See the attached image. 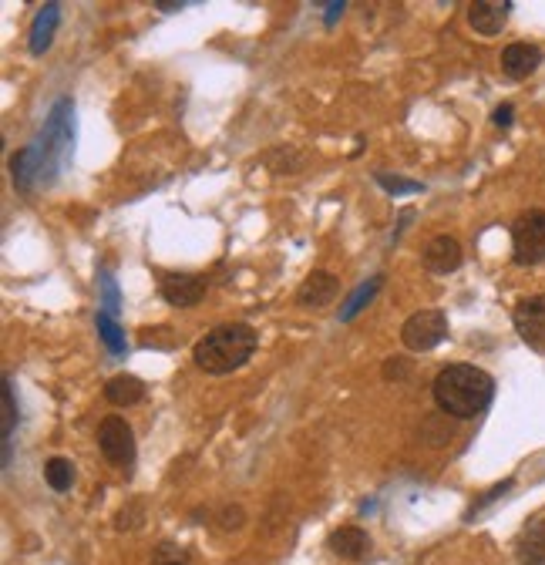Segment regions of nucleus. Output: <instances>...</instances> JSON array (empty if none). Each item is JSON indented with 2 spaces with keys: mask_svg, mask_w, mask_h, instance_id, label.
<instances>
[{
  "mask_svg": "<svg viewBox=\"0 0 545 565\" xmlns=\"http://www.w3.org/2000/svg\"><path fill=\"white\" fill-rule=\"evenodd\" d=\"M431 394H434V404L441 407V414L458 418V421H471L492 404L495 381L492 374H485V370L475 364H448L434 377Z\"/></svg>",
  "mask_w": 545,
  "mask_h": 565,
  "instance_id": "1",
  "label": "nucleus"
},
{
  "mask_svg": "<svg viewBox=\"0 0 545 565\" xmlns=\"http://www.w3.org/2000/svg\"><path fill=\"white\" fill-rule=\"evenodd\" d=\"M256 344H260V337L249 323H219L192 347V360L206 374L223 377L243 367L256 354Z\"/></svg>",
  "mask_w": 545,
  "mask_h": 565,
  "instance_id": "2",
  "label": "nucleus"
},
{
  "mask_svg": "<svg viewBox=\"0 0 545 565\" xmlns=\"http://www.w3.org/2000/svg\"><path fill=\"white\" fill-rule=\"evenodd\" d=\"M34 145H38L41 155V182L51 185L64 169V162L71 159V148H75V105H71V98L54 101L48 122H44L41 135L34 138Z\"/></svg>",
  "mask_w": 545,
  "mask_h": 565,
  "instance_id": "3",
  "label": "nucleus"
},
{
  "mask_svg": "<svg viewBox=\"0 0 545 565\" xmlns=\"http://www.w3.org/2000/svg\"><path fill=\"white\" fill-rule=\"evenodd\" d=\"M512 256L519 266H539L545 259V209H525L512 222Z\"/></svg>",
  "mask_w": 545,
  "mask_h": 565,
  "instance_id": "4",
  "label": "nucleus"
},
{
  "mask_svg": "<svg viewBox=\"0 0 545 565\" xmlns=\"http://www.w3.org/2000/svg\"><path fill=\"white\" fill-rule=\"evenodd\" d=\"M448 337V313L431 307V310H418L414 317L404 320L401 327V344L414 350V354H428Z\"/></svg>",
  "mask_w": 545,
  "mask_h": 565,
  "instance_id": "5",
  "label": "nucleus"
},
{
  "mask_svg": "<svg viewBox=\"0 0 545 565\" xmlns=\"http://www.w3.org/2000/svg\"><path fill=\"white\" fill-rule=\"evenodd\" d=\"M98 448H101V455L112 461L115 468H125V475L135 468V455H138L135 431H132V424H128L125 418H115V414H112V418L101 421V428H98Z\"/></svg>",
  "mask_w": 545,
  "mask_h": 565,
  "instance_id": "6",
  "label": "nucleus"
},
{
  "mask_svg": "<svg viewBox=\"0 0 545 565\" xmlns=\"http://www.w3.org/2000/svg\"><path fill=\"white\" fill-rule=\"evenodd\" d=\"M206 290H209V280L199 273H162L159 280V293L169 307H196V303L206 300Z\"/></svg>",
  "mask_w": 545,
  "mask_h": 565,
  "instance_id": "7",
  "label": "nucleus"
},
{
  "mask_svg": "<svg viewBox=\"0 0 545 565\" xmlns=\"http://www.w3.org/2000/svg\"><path fill=\"white\" fill-rule=\"evenodd\" d=\"M512 323L525 344L545 350V296H525V300L515 303Z\"/></svg>",
  "mask_w": 545,
  "mask_h": 565,
  "instance_id": "8",
  "label": "nucleus"
},
{
  "mask_svg": "<svg viewBox=\"0 0 545 565\" xmlns=\"http://www.w3.org/2000/svg\"><path fill=\"white\" fill-rule=\"evenodd\" d=\"M508 14H512V0H475L468 7V24L475 27L478 34L495 37L505 31Z\"/></svg>",
  "mask_w": 545,
  "mask_h": 565,
  "instance_id": "9",
  "label": "nucleus"
},
{
  "mask_svg": "<svg viewBox=\"0 0 545 565\" xmlns=\"http://www.w3.org/2000/svg\"><path fill=\"white\" fill-rule=\"evenodd\" d=\"M424 270L428 273H438V276H448V273H458L465 256H461V246L458 239L451 236H434L428 246H424Z\"/></svg>",
  "mask_w": 545,
  "mask_h": 565,
  "instance_id": "10",
  "label": "nucleus"
},
{
  "mask_svg": "<svg viewBox=\"0 0 545 565\" xmlns=\"http://www.w3.org/2000/svg\"><path fill=\"white\" fill-rule=\"evenodd\" d=\"M327 549L340 555V559H350V562H360L367 559L374 549L371 535H367L360 525H344V529H334L327 535Z\"/></svg>",
  "mask_w": 545,
  "mask_h": 565,
  "instance_id": "11",
  "label": "nucleus"
},
{
  "mask_svg": "<svg viewBox=\"0 0 545 565\" xmlns=\"http://www.w3.org/2000/svg\"><path fill=\"white\" fill-rule=\"evenodd\" d=\"M340 293V280L334 273H327V270H313L307 273V280L300 283V290H297V303L300 307H327V303H334V296Z\"/></svg>",
  "mask_w": 545,
  "mask_h": 565,
  "instance_id": "12",
  "label": "nucleus"
},
{
  "mask_svg": "<svg viewBox=\"0 0 545 565\" xmlns=\"http://www.w3.org/2000/svg\"><path fill=\"white\" fill-rule=\"evenodd\" d=\"M542 58L545 54H542V48H535V44H508L502 51V71H505V78L525 81L529 74L539 71Z\"/></svg>",
  "mask_w": 545,
  "mask_h": 565,
  "instance_id": "13",
  "label": "nucleus"
},
{
  "mask_svg": "<svg viewBox=\"0 0 545 565\" xmlns=\"http://www.w3.org/2000/svg\"><path fill=\"white\" fill-rule=\"evenodd\" d=\"M11 182L21 196H31L34 182H41V155L34 142L17 148V155H11Z\"/></svg>",
  "mask_w": 545,
  "mask_h": 565,
  "instance_id": "14",
  "label": "nucleus"
},
{
  "mask_svg": "<svg viewBox=\"0 0 545 565\" xmlns=\"http://www.w3.org/2000/svg\"><path fill=\"white\" fill-rule=\"evenodd\" d=\"M58 24H61V4H44L38 14H34V24H31V37H27V51L34 54V58H41L44 51L51 48V41H54V31H58Z\"/></svg>",
  "mask_w": 545,
  "mask_h": 565,
  "instance_id": "15",
  "label": "nucleus"
},
{
  "mask_svg": "<svg viewBox=\"0 0 545 565\" xmlns=\"http://www.w3.org/2000/svg\"><path fill=\"white\" fill-rule=\"evenodd\" d=\"M515 559H519V565H545V518H532L519 532Z\"/></svg>",
  "mask_w": 545,
  "mask_h": 565,
  "instance_id": "16",
  "label": "nucleus"
},
{
  "mask_svg": "<svg viewBox=\"0 0 545 565\" xmlns=\"http://www.w3.org/2000/svg\"><path fill=\"white\" fill-rule=\"evenodd\" d=\"M381 286H384V273H374L371 280H364V283H360L357 290L350 293L344 303H340L337 320H340V323H350V320L357 317L360 310H367V307H371V303H374V296L381 293Z\"/></svg>",
  "mask_w": 545,
  "mask_h": 565,
  "instance_id": "17",
  "label": "nucleus"
},
{
  "mask_svg": "<svg viewBox=\"0 0 545 565\" xmlns=\"http://www.w3.org/2000/svg\"><path fill=\"white\" fill-rule=\"evenodd\" d=\"M105 401L115 407H135L145 401V384L132 374H118L105 384Z\"/></svg>",
  "mask_w": 545,
  "mask_h": 565,
  "instance_id": "18",
  "label": "nucleus"
},
{
  "mask_svg": "<svg viewBox=\"0 0 545 565\" xmlns=\"http://www.w3.org/2000/svg\"><path fill=\"white\" fill-rule=\"evenodd\" d=\"M0 414H4V421H0V434H4V468H11V438H14V428H17V401H14V381L4 374V394H0Z\"/></svg>",
  "mask_w": 545,
  "mask_h": 565,
  "instance_id": "19",
  "label": "nucleus"
},
{
  "mask_svg": "<svg viewBox=\"0 0 545 565\" xmlns=\"http://www.w3.org/2000/svg\"><path fill=\"white\" fill-rule=\"evenodd\" d=\"M95 327H98L101 344L108 347V354H112V357H125L128 354L125 330H122V323H118V317H112V313H105V310H98L95 313Z\"/></svg>",
  "mask_w": 545,
  "mask_h": 565,
  "instance_id": "20",
  "label": "nucleus"
},
{
  "mask_svg": "<svg viewBox=\"0 0 545 565\" xmlns=\"http://www.w3.org/2000/svg\"><path fill=\"white\" fill-rule=\"evenodd\" d=\"M44 481H48L54 492H71V485H75V465L68 458H48L44 461Z\"/></svg>",
  "mask_w": 545,
  "mask_h": 565,
  "instance_id": "21",
  "label": "nucleus"
},
{
  "mask_svg": "<svg viewBox=\"0 0 545 565\" xmlns=\"http://www.w3.org/2000/svg\"><path fill=\"white\" fill-rule=\"evenodd\" d=\"M374 182L381 185L387 196H418V192H424V182L401 179V175L394 172H374Z\"/></svg>",
  "mask_w": 545,
  "mask_h": 565,
  "instance_id": "22",
  "label": "nucleus"
},
{
  "mask_svg": "<svg viewBox=\"0 0 545 565\" xmlns=\"http://www.w3.org/2000/svg\"><path fill=\"white\" fill-rule=\"evenodd\" d=\"M98 290H101V307L98 310L118 317V310H122V293H118V283L112 280V273H98Z\"/></svg>",
  "mask_w": 545,
  "mask_h": 565,
  "instance_id": "23",
  "label": "nucleus"
},
{
  "mask_svg": "<svg viewBox=\"0 0 545 565\" xmlns=\"http://www.w3.org/2000/svg\"><path fill=\"white\" fill-rule=\"evenodd\" d=\"M152 565H192L189 552L175 542H159L152 552Z\"/></svg>",
  "mask_w": 545,
  "mask_h": 565,
  "instance_id": "24",
  "label": "nucleus"
},
{
  "mask_svg": "<svg viewBox=\"0 0 545 565\" xmlns=\"http://www.w3.org/2000/svg\"><path fill=\"white\" fill-rule=\"evenodd\" d=\"M512 485H515V481H512V478H505V481H498V485H492V488H488L485 495H478V502L471 505L468 512H465V518H468V522H471V518H475V515H482L488 505H495V502H498V498H502V495H508V492H512Z\"/></svg>",
  "mask_w": 545,
  "mask_h": 565,
  "instance_id": "25",
  "label": "nucleus"
},
{
  "mask_svg": "<svg viewBox=\"0 0 545 565\" xmlns=\"http://www.w3.org/2000/svg\"><path fill=\"white\" fill-rule=\"evenodd\" d=\"M381 374H384V381H408V377H411V360L408 357H387Z\"/></svg>",
  "mask_w": 545,
  "mask_h": 565,
  "instance_id": "26",
  "label": "nucleus"
},
{
  "mask_svg": "<svg viewBox=\"0 0 545 565\" xmlns=\"http://www.w3.org/2000/svg\"><path fill=\"white\" fill-rule=\"evenodd\" d=\"M115 522H118V529H128V532H135L138 529V525H142L145 522V512H142V502H132V505H128V508H122V512H118V518H115Z\"/></svg>",
  "mask_w": 545,
  "mask_h": 565,
  "instance_id": "27",
  "label": "nucleus"
},
{
  "mask_svg": "<svg viewBox=\"0 0 545 565\" xmlns=\"http://www.w3.org/2000/svg\"><path fill=\"white\" fill-rule=\"evenodd\" d=\"M243 522H246V512H243L239 505H226L223 512H219V525H223L226 532L243 529Z\"/></svg>",
  "mask_w": 545,
  "mask_h": 565,
  "instance_id": "28",
  "label": "nucleus"
},
{
  "mask_svg": "<svg viewBox=\"0 0 545 565\" xmlns=\"http://www.w3.org/2000/svg\"><path fill=\"white\" fill-rule=\"evenodd\" d=\"M492 122H495V128H502V132H505V128H512V122H515V108L508 105V101H505V105H498L495 115H492Z\"/></svg>",
  "mask_w": 545,
  "mask_h": 565,
  "instance_id": "29",
  "label": "nucleus"
},
{
  "mask_svg": "<svg viewBox=\"0 0 545 565\" xmlns=\"http://www.w3.org/2000/svg\"><path fill=\"white\" fill-rule=\"evenodd\" d=\"M323 11H327V14H323V24L334 27V24L340 21V17H344L347 4H344V0H334V4H327V7H323Z\"/></svg>",
  "mask_w": 545,
  "mask_h": 565,
  "instance_id": "30",
  "label": "nucleus"
},
{
  "mask_svg": "<svg viewBox=\"0 0 545 565\" xmlns=\"http://www.w3.org/2000/svg\"><path fill=\"white\" fill-rule=\"evenodd\" d=\"M414 216H418V212H414V209H404V212H401V219H397V226H394V233H391V243H397V239L404 236V229L411 226Z\"/></svg>",
  "mask_w": 545,
  "mask_h": 565,
  "instance_id": "31",
  "label": "nucleus"
},
{
  "mask_svg": "<svg viewBox=\"0 0 545 565\" xmlns=\"http://www.w3.org/2000/svg\"><path fill=\"white\" fill-rule=\"evenodd\" d=\"M155 7H159V11H165V14H172V11H182L186 4H182V0H159Z\"/></svg>",
  "mask_w": 545,
  "mask_h": 565,
  "instance_id": "32",
  "label": "nucleus"
}]
</instances>
